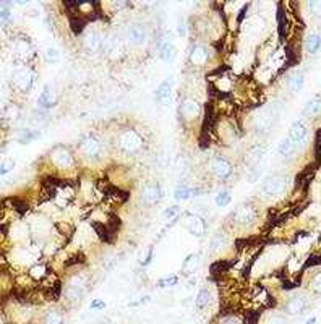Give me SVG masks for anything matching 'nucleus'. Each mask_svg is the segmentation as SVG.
Masks as SVG:
<instances>
[{
    "label": "nucleus",
    "mask_w": 321,
    "mask_h": 324,
    "mask_svg": "<svg viewBox=\"0 0 321 324\" xmlns=\"http://www.w3.org/2000/svg\"><path fill=\"white\" fill-rule=\"evenodd\" d=\"M229 203H231V193L222 192V193H219L218 196H216V204H218L219 207L227 206Z\"/></svg>",
    "instance_id": "obj_45"
},
{
    "label": "nucleus",
    "mask_w": 321,
    "mask_h": 324,
    "mask_svg": "<svg viewBox=\"0 0 321 324\" xmlns=\"http://www.w3.org/2000/svg\"><path fill=\"white\" fill-rule=\"evenodd\" d=\"M308 287H310L311 292L316 293V295H319V297H321V271L311 275V279H310V282H308Z\"/></svg>",
    "instance_id": "obj_37"
},
{
    "label": "nucleus",
    "mask_w": 321,
    "mask_h": 324,
    "mask_svg": "<svg viewBox=\"0 0 321 324\" xmlns=\"http://www.w3.org/2000/svg\"><path fill=\"white\" fill-rule=\"evenodd\" d=\"M307 324H316V316H311V318L307 321Z\"/></svg>",
    "instance_id": "obj_55"
},
{
    "label": "nucleus",
    "mask_w": 321,
    "mask_h": 324,
    "mask_svg": "<svg viewBox=\"0 0 321 324\" xmlns=\"http://www.w3.org/2000/svg\"><path fill=\"white\" fill-rule=\"evenodd\" d=\"M304 83H305V76L302 72H297L294 73L289 78V83H287V86L292 92H299L302 88H304Z\"/></svg>",
    "instance_id": "obj_28"
},
{
    "label": "nucleus",
    "mask_w": 321,
    "mask_h": 324,
    "mask_svg": "<svg viewBox=\"0 0 321 324\" xmlns=\"http://www.w3.org/2000/svg\"><path fill=\"white\" fill-rule=\"evenodd\" d=\"M198 264H200V260H198V254H188L187 260L184 261V272L185 274H190L195 272Z\"/></svg>",
    "instance_id": "obj_33"
},
{
    "label": "nucleus",
    "mask_w": 321,
    "mask_h": 324,
    "mask_svg": "<svg viewBox=\"0 0 321 324\" xmlns=\"http://www.w3.org/2000/svg\"><path fill=\"white\" fill-rule=\"evenodd\" d=\"M278 25H279V36L286 37V31H287V18H286V12L282 10V7L279 5L278 10Z\"/></svg>",
    "instance_id": "obj_36"
},
{
    "label": "nucleus",
    "mask_w": 321,
    "mask_h": 324,
    "mask_svg": "<svg viewBox=\"0 0 321 324\" xmlns=\"http://www.w3.org/2000/svg\"><path fill=\"white\" fill-rule=\"evenodd\" d=\"M13 167H15V160L10 159V157H7L2 162V170H0V172H2V175H7L8 172H12Z\"/></svg>",
    "instance_id": "obj_48"
},
{
    "label": "nucleus",
    "mask_w": 321,
    "mask_h": 324,
    "mask_svg": "<svg viewBox=\"0 0 321 324\" xmlns=\"http://www.w3.org/2000/svg\"><path fill=\"white\" fill-rule=\"evenodd\" d=\"M307 135H308V128L304 123V120L292 122V125L289 127V136L287 138H290L295 145H300V143L305 141Z\"/></svg>",
    "instance_id": "obj_17"
},
{
    "label": "nucleus",
    "mask_w": 321,
    "mask_h": 324,
    "mask_svg": "<svg viewBox=\"0 0 321 324\" xmlns=\"http://www.w3.org/2000/svg\"><path fill=\"white\" fill-rule=\"evenodd\" d=\"M171 89H172V80L169 78V80H164L163 83L159 84V88L156 89V92H154V99L157 101V102H161L163 99H166L169 94H171Z\"/></svg>",
    "instance_id": "obj_30"
},
{
    "label": "nucleus",
    "mask_w": 321,
    "mask_h": 324,
    "mask_svg": "<svg viewBox=\"0 0 321 324\" xmlns=\"http://www.w3.org/2000/svg\"><path fill=\"white\" fill-rule=\"evenodd\" d=\"M289 187V178L286 175H271L266 182L261 185V195L266 198H274L282 195Z\"/></svg>",
    "instance_id": "obj_7"
},
{
    "label": "nucleus",
    "mask_w": 321,
    "mask_h": 324,
    "mask_svg": "<svg viewBox=\"0 0 321 324\" xmlns=\"http://www.w3.org/2000/svg\"><path fill=\"white\" fill-rule=\"evenodd\" d=\"M89 308L91 310H104V308H106V303L101 302V300H93L91 305H89Z\"/></svg>",
    "instance_id": "obj_53"
},
{
    "label": "nucleus",
    "mask_w": 321,
    "mask_h": 324,
    "mask_svg": "<svg viewBox=\"0 0 321 324\" xmlns=\"http://www.w3.org/2000/svg\"><path fill=\"white\" fill-rule=\"evenodd\" d=\"M91 227L94 228V232L98 234V237L101 238L102 242H106V243H112V242H114V232H112L110 228L107 227V224L91 221Z\"/></svg>",
    "instance_id": "obj_22"
},
{
    "label": "nucleus",
    "mask_w": 321,
    "mask_h": 324,
    "mask_svg": "<svg viewBox=\"0 0 321 324\" xmlns=\"http://www.w3.org/2000/svg\"><path fill=\"white\" fill-rule=\"evenodd\" d=\"M57 102H59V98H57V92L54 91L52 84H45L41 96L37 98V106L44 110H49L57 106Z\"/></svg>",
    "instance_id": "obj_14"
},
{
    "label": "nucleus",
    "mask_w": 321,
    "mask_h": 324,
    "mask_svg": "<svg viewBox=\"0 0 321 324\" xmlns=\"http://www.w3.org/2000/svg\"><path fill=\"white\" fill-rule=\"evenodd\" d=\"M177 282H178V275H169L166 279H161L157 285L159 287H172V285H177Z\"/></svg>",
    "instance_id": "obj_46"
},
{
    "label": "nucleus",
    "mask_w": 321,
    "mask_h": 324,
    "mask_svg": "<svg viewBox=\"0 0 321 324\" xmlns=\"http://www.w3.org/2000/svg\"><path fill=\"white\" fill-rule=\"evenodd\" d=\"M59 59H60V55H59L57 51L54 49V47H51V49L45 51V60L49 62V63H57Z\"/></svg>",
    "instance_id": "obj_47"
},
{
    "label": "nucleus",
    "mask_w": 321,
    "mask_h": 324,
    "mask_svg": "<svg viewBox=\"0 0 321 324\" xmlns=\"http://www.w3.org/2000/svg\"><path fill=\"white\" fill-rule=\"evenodd\" d=\"M187 228L188 232L195 237H201L206 230V224H204V219H201L200 216H190L187 221Z\"/></svg>",
    "instance_id": "obj_21"
},
{
    "label": "nucleus",
    "mask_w": 321,
    "mask_h": 324,
    "mask_svg": "<svg viewBox=\"0 0 321 324\" xmlns=\"http://www.w3.org/2000/svg\"><path fill=\"white\" fill-rule=\"evenodd\" d=\"M65 318L60 310H49L44 313L42 316V324H63Z\"/></svg>",
    "instance_id": "obj_27"
},
{
    "label": "nucleus",
    "mask_w": 321,
    "mask_h": 324,
    "mask_svg": "<svg viewBox=\"0 0 321 324\" xmlns=\"http://www.w3.org/2000/svg\"><path fill=\"white\" fill-rule=\"evenodd\" d=\"M208 167H210V172L213 174V177L216 180H221V182H225L234 172V166L232 162L224 157L221 154H214L211 159H210V164H208Z\"/></svg>",
    "instance_id": "obj_5"
},
{
    "label": "nucleus",
    "mask_w": 321,
    "mask_h": 324,
    "mask_svg": "<svg viewBox=\"0 0 321 324\" xmlns=\"http://www.w3.org/2000/svg\"><path fill=\"white\" fill-rule=\"evenodd\" d=\"M163 199V190L157 183H148L141 192V201L146 206H154Z\"/></svg>",
    "instance_id": "obj_13"
},
{
    "label": "nucleus",
    "mask_w": 321,
    "mask_h": 324,
    "mask_svg": "<svg viewBox=\"0 0 321 324\" xmlns=\"http://www.w3.org/2000/svg\"><path fill=\"white\" fill-rule=\"evenodd\" d=\"M25 13H26L28 16H31V18L39 16V13H41V5H39V4H36V2L28 4V5H26Z\"/></svg>",
    "instance_id": "obj_40"
},
{
    "label": "nucleus",
    "mask_w": 321,
    "mask_h": 324,
    "mask_svg": "<svg viewBox=\"0 0 321 324\" xmlns=\"http://www.w3.org/2000/svg\"><path fill=\"white\" fill-rule=\"evenodd\" d=\"M153 248H149V251H148V256H146V260L145 261H141V266H148L149 263H151V260H153Z\"/></svg>",
    "instance_id": "obj_54"
},
{
    "label": "nucleus",
    "mask_w": 321,
    "mask_h": 324,
    "mask_svg": "<svg viewBox=\"0 0 321 324\" xmlns=\"http://www.w3.org/2000/svg\"><path fill=\"white\" fill-rule=\"evenodd\" d=\"M49 157L52 160V164L59 169H68L73 166V156L67 146L63 145H57L54 146L49 152Z\"/></svg>",
    "instance_id": "obj_8"
},
{
    "label": "nucleus",
    "mask_w": 321,
    "mask_h": 324,
    "mask_svg": "<svg viewBox=\"0 0 321 324\" xmlns=\"http://www.w3.org/2000/svg\"><path fill=\"white\" fill-rule=\"evenodd\" d=\"M211 303V292L208 289H201L200 292H198L196 295V300H195V307L198 311H203L206 310L208 307H210Z\"/></svg>",
    "instance_id": "obj_25"
},
{
    "label": "nucleus",
    "mask_w": 321,
    "mask_h": 324,
    "mask_svg": "<svg viewBox=\"0 0 321 324\" xmlns=\"http://www.w3.org/2000/svg\"><path fill=\"white\" fill-rule=\"evenodd\" d=\"M78 149L81 152L83 157H86L89 160H98L104 154V146L102 143L94 136V135H86L83 136L78 143Z\"/></svg>",
    "instance_id": "obj_6"
},
{
    "label": "nucleus",
    "mask_w": 321,
    "mask_h": 324,
    "mask_svg": "<svg viewBox=\"0 0 321 324\" xmlns=\"http://www.w3.org/2000/svg\"><path fill=\"white\" fill-rule=\"evenodd\" d=\"M86 289H88L86 277L84 275H75L63 290V298L73 305L80 303L84 297V293H86Z\"/></svg>",
    "instance_id": "obj_4"
},
{
    "label": "nucleus",
    "mask_w": 321,
    "mask_h": 324,
    "mask_svg": "<svg viewBox=\"0 0 321 324\" xmlns=\"http://www.w3.org/2000/svg\"><path fill=\"white\" fill-rule=\"evenodd\" d=\"M263 156H264V148L263 146H253V148L248 149V152L245 154V162H247L250 170H255L258 167Z\"/></svg>",
    "instance_id": "obj_19"
},
{
    "label": "nucleus",
    "mask_w": 321,
    "mask_h": 324,
    "mask_svg": "<svg viewBox=\"0 0 321 324\" xmlns=\"http://www.w3.org/2000/svg\"><path fill=\"white\" fill-rule=\"evenodd\" d=\"M188 60L193 66H203L210 60V49L204 44H193L190 54H188Z\"/></svg>",
    "instance_id": "obj_11"
},
{
    "label": "nucleus",
    "mask_w": 321,
    "mask_h": 324,
    "mask_svg": "<svg viewBox=\"0 0 321 324\" xmlns=\"http://www.w3.org/2000/svg\"><path fill=\"white\" fill-rule=\"evenodd\" d=\"M307 308H308V297L307 295H302V293H297L294 297H290L284 303V307H282L284 313L289 314V316H300V314H304L307 311Z\"/></svg>",
    "instance_id": "obj_9"
},
{
    "label": "nucleus",
    "mask_w": 321,
    "mask_h": 324,
    "mask_svg": "<svg viewBox=\"0 0 321 324\" xmlns=\"http://www.w3.org/2000/svg\"><path fill=\"white\" fill-rule=\"evenodd\" d=\"M297 149V145L294 141H292L290 138H284L281 143H279V148H278V152L284 157V159H290L292 156H294V152Z\"/></svg>",
    "instance_id": "obj_23"
},
{
    "label": "nucleus",
    "mask_w": 321,
    "mask_h": 324,
    "mask_svg": "<svg viewBox=\"0 0 321 324\" xmlns=\"http://www.w3.org/2000/svg\"><path fill=\"white\" fill-rule=\"evenodd\" d=\"M305 47H307V52L316 54L321 49V34H318V33L310 34L305 39Z\"/></svg>",
    "instance_id": "obj_29"
},
{
    "label": "nucleus",
    "mask_w": 321,
    "mask_h": 324,
    "mask_svg": "<svg viewBox=\"0 0 321 324\" xmlns=\"http://www.w3.org/2000/svg\"><path fill=\"white\" fill-rule=\"evenodd\" d=\"M70 26H72V31L75 34H81L84 31V26H86V18H83L80 15H72L70 16Z\"/></svg>",
    "instance_id": "obj_31"
},
{
    "label": "nucleus",
    "mask_w": 321,
    "mask_h": 324,
    "mask_svg": "<svg viewBox=\"0 0 321 324\" xmlns=\"http://www.w3.org/2000/svg\"><path fill=\"white\" fill-rule=\"evenodd\" d=\"M231 266L229 261H218V263H214L213 264V268H211V272L213 274H218V272H224L225 269H227Z\"/></svg>",
    "instance_id": "obj_49"
},
{
    "label": "nucleus",
    "mask_w": 321,
    "mask_h": 324,
    "mask_svg": "<svg viewBox=\"0 0 321 324\" xmlns=\"http://www.w3.org/2000/svg\"><path fill=\"white\" fill-rule=\"evenodd\" d=\"M321 113V96H313L307 101V104L304 106V110H302V115L307 119H315Z\"/></svg>",
    "instance_id": "obj_18"
},
{
    "label": "nucleus",
    "mask_w": 321,
    "mask_h": 324,
    "mask_svg": "<svg viewBox=\"0 0 321 324\" xmlns=\"http://www.w3.org/2000/svg\"><path fill=\"white\" fill-rule=\"evenodd\" d=\"M178 213H180V207H178V206H171L169 209H166L164 216H166L167 219H172V217H174L175 214H178Z\"/></svg>",
    "instance_id": "obj_52"
},
{
    "label": "nucleus",
    "mask_w": 321,
    "mask_h": 324,
    "mask_svg": "<svg viewBox=\"0 0 321 324\" xmlns=\"http://www.w3.org/2000/svg\"><path fill=\"white\" fill-rule=\"evenodd\" d=\"M200 113H201V106L192 98H185L180 102V106H178V115H180L182 120L193 122L200 117Z\"/></svg>",
    "instance_id": "obj_10"
},
{
    "label": "nucleus",
    "mask_w": 321,
    "mask_h": 324,
    "mask_svg": "<svg viewBox=\"0 0 321 324\" xmlns=\"http://www.w3.org/2000/svg\"><path fill=\"white\" fill-rule=\"evenodd\" d=\"M10 204L13 206L15 211H16V213H20V214H25V213L28 211V204H26L25 201H21V199L13 198V199H10Z\"/></svg>",
    "instance_id": "obj_43"
},
{
    "label": "nucleus",
    "mask_w": 321,
    "mask_h": 324,
    "mask_svg": "<svg viewBox=\"0 0 321 324\" xmlns=\"http://www.w3.org/2000/svg\"><path fill=\"white\" fill-rule=\"evenodd\" d=\"M308 10L313 16L321 18V0H311V2H308Z\"/></svg>",
    "instance_id": "obj_41"
},
{
    "label": "nucleus",
    "mask_w": 321,
    "mask_h": 324,
    "mask_svg": "<svg viewBox=\"0 0 321 324\" xmlns=\"http://www.w3.org/2000/svg\"><path fill=\"white\" fill-rule=\"evenodd\" d=\"M30 275H31L33 279H36V281L44 279L45 275H47V268H45V264H42V263L34 264L33 268L30 269Z\"/></svg>",
    "instance_id": "obj_35"
},
{
    "label": "nucleus",
    "mask_w": 321,
    "mask_h": 324,
    "mask_svg": "<svg viewBox=\"0 0 321 324\" xmlns=\"http://www.w3.org/2000/svg\"><path fill=\"white\" fill-rule=\"evenodd\" d=\"M34 83V72L30 66H16L10 75V84L18 92H30Z\"/></svg>",
    "instance_id": "obj_3"
},
{
    "label": "nucleus",
    "mask_w": 321,
    "mask_h": 324,
    "mask_svg": "<svg viewBox=\"0 0 321 324\" xmlns=\"http://www.w3.org/2000/svg\"><path fill=\"white\" fill-rule=\"evenodd\" d=\"M12 51H13L15 55L23 57V55L31 52V42L28 39H23V37H18V39H15L12 42Z\"/></svg>",
    "instance_id": "obj_24"
},
{
    "label": "nucleus",
    "mask_w": 321,
    "mask_h": 324,
    "mask_svg": "<svg viewBox=\"0 0 321 324\" xmlns=\"http://www.w3.org/2000/svg\"><path fill=\"white\" fill-rule=\"evenodd\" d=\"M198 193H200V190H198V188H190V187H187V185H178L174 190V198L184 201V199H188L190 196H196Z\"/></svg>",
    "instance_id": "obj_26"
},
{
    "label": "nucleus",
    "mask_w": 321,
    "mask_h": 324,
    "mask_svg": "<svg viewBox=\"0 0 321 324\" xmlns=\"http://www.w3.org/2000/svg\"><path fill=\"white\" fill-rule=\"evenodd\" d=\"M260 311H247L243 316V324H258Z\"/></svg>",
    "instance_id": "obj_44"
},
{
    "label": "nucleus",
    "mask_w": 321,
    "mask_h": 324,
    "mask_svg": "<svg viewBox=\"0 0 321 324\" xmlns=\"http://www.w3.org/2000/svg\"><path fill=\"white\" fill-rule=\"evenodd\" d=\"M258 217V209L253 206L250 201L240 204L235 211H232L231 216H227V222L232 227H250L255 224Z\"/></svg>",
    "instance_id": "obj_2"
},
{
    "label": "nucleus",
    "mask_w": 321,
    "mask_h": 324,
    "mask_svg": "<svg viewBox=\"0 0 321 324\" xmlns=\"http://www.w3.org/2000/svg\"><path fill=\"white\" fill-rule=\"evenodd\" d=\"M148 37V33H146V28L141 25V23H133L128 26L127 30V41L128 44L131 45H141Z\"/></svg>",
    "instance_id": "obj_15"
},
{
    "label": "nucleus",
    "mask_w": 321,
    "mask_h": 324,
    "mask_svg": "<svg viewBox=\"0 0 321 324\" xmlns=\"http://www.w3.org/2000/svg\"><path fill=\"white\" fill-rule=\"evenodd\" d=\"M37 136H39V133H37V131H33V130L25 128V130H20V131H18L16 140L20 141V143H23V145H28V143H31V141L36 140Z\"/></svg>",
    "instance_id": "obj_32"
},
{
    "label": "nucleus",
    "mask_w": 321,
    "mask_h": 324,
    "mask_svg": "<svg viewBox=\"0 0 321 324\" xmlns=\"http://www.w3.org/2000/svg\"><path fill=\"white\" fill-rule=\"evenodd\" d=\"M102 42H104V37L99 33L89 31L83 39V49L86 51L89 55H94L99 51H102Z\"/></svg>",
    "instance_id": "obj_16"
},
{
    "label": "nucleus",
    "mask_w": 321,
    "mask_h": 324,
    "mask_svg": "<svg viewBox=\"0 0 321 324\" xmlns=\"http://www.w3.org/2000/svg\"><path fill=\"white\" fill-rule=\"evenodd\" d=\"M10 21H12V12L8 10V8H7V5L4 4V8H2V23L7 26V25L10 23Z\"/></svg>",
    "instance_id": "obj_51"
},
{
    "label": "nucleus",
    "mask_w": 321,
    "mask_h": 324,
    "mask_svg": "<svg viewBox=\"0 0 321 324\" xmlns=\"http://www.w3.org/2000/svg\"><path fill=\"white\" fill-rule=\"evenodd\" d=\"M107 227L110 228V230L112 232H117L119 230V228H120V219L117 217V216H110L109 217V222H107Z\"/></svg>",
    "instance_id": "obj_50"
},
{
    "label": "nucleus",
    "mask_w": 321,
    "mask_h": 324,
    "mask_svg": "<svg viewBox=\"0 0 321 324\" xmlns=\"http://www.w3.org/2000/svg\"><path fill=\"white\" fill-rule=\"evenodd\" d=\"M272 112L268 110V109H261L257 115H255L253 119V128L257 133H260V135H263V133L269 131V128L272 127Z\"/></svg>",
    "instance_id": "obj_12"
},
{
    "label": "nucleus",
    "mask_w": 321,
    "mask_h": 324,
    "mask_svg": "<svg viewBox=\"0 0 321 324\" xmlns=\"http://www.w3.org/2000/svg\"><path fill=\"white\" fill-rule=\"evenodd\" d=\"M261 324H287V319H286V316H282V314L271 313L263 319Z\"/></svg>",
    "instance_id": "obj_39"
},
{
    "label": "nucleus",
    "mask_w": 321,
    "mask_h": 324,
    "mask_svg": "<svg viewBox=\"0 0 321 324\" xmlns=\"http://www.w3.org/2000/svg\"><path fill=\"white\" fill-rule=\"evenodd\" d=\"M177 55V49L171 39H164L159 42V57L164 62H172Z\"/></svg>",
    "instance_id": "obj_20"
},
{
    "label": "nucleus",
    "mask_w": 321,
    "mask_h": 324,
    "mask_svg": "<svg viewBox=\"0 0 321 324\" xmlns=\"http://www.w3.org/2000/svg\"><path fill=\"white\" fill-rule=\"evenodd\" d=\"M20 115H21L20 107L13 106V104H10V107H5V110H4V120L13 122V120H16L18 117H20Z\"/></svg>",
    "instance_id": "obj_38"
},
{
    "label": "nucleus",
    "mask_w": 321,
    "mask_h": 324,
    "mask_svg": "<svg viewBox=\"0 0 321 324\" xmlns=\"http://www.w3.org/2000/svg\"><path fill=\"white\" fill-rule=\"evenodd\" d=\"M218 324H243V321L239 316H235V314H224Z\"/></svg>",
    "instance_id": "obj_42"
},
{
    "label": "nucleus",
    "mask_w": 321,
    "mask_h": 324,
    "mask_svg": "<svg viewBox=\"0 0 321 324\" xmlns=\"http://www.w3.org/2000/svg\"><path fill=\"white\" fill-rule=\"evenodd\" d=\"M117 149L125 156H136L145 148V140L141 133L133 128H124L116 138Z\"/></svg>",
    "instance_id": "obj_1"
},
{
    "label": "nucleus",
    "mask_w": 321,
    "mask_h": 324,
    "mask_svg": "<svg viewBox=\"0 0 321 324\" xmlns=\"http://www.w3.org/2000/svg\"><path fill=\"white\" fill-rule=\"evenodd\" d=\"M224 245H225V237H224V234H216V235L211 238V242H210V253L214 254L218 250H221Z\"/></svg>",
    "instance_id": "obj_34"
}]
</instances>
